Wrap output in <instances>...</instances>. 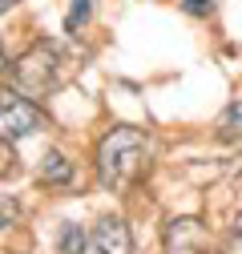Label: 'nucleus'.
Listing matches in <instances>:
<instances>
[{"instance_id": "nucleus-1", "label": "nucleus", "mask_w": 242, "mask_h": 254, "mask_svg": "<svg viewBox=\"0 0 242 254\" xmlns=\"http://www.w3.org/2000/svg\"><path fill=\"white\" fill-rule=\"evenodd\" d=\"M145 170V133L133 125H113L97 145V178L105 190L121 194Z\"/></svg>"}, {"instance_id": "nucleus-2", "label": "nucleus", "mask_w": 242, "mask_h": 254, "mask_svg": "<svg viewBox=\"0 0 242 254\" xmlns=\"http://www.w3.org/2000/svg\"><path fill=\"white\" fill-rule=\"evenodd\" d=\"M12 77H16V89L28 93V97H41V93L57 89L60 85V57L53 45H33L16 65H12Z\"/></svg>"}, {"instance_id": "nucleus-3", "label": "nucleus", "mask_w": 242, "mask_h": 254, "mask_svg": "<svg viewBox=\"0 0 242 254\" xmlns=\"http://www.w3.org/2000/svg\"><path fill=\"white\" fill-rule=\"evenodd\" d=\"M45 129V113L28 101V93L0 89V141H24Z\"/></svg>"}, {"instance_id": "nucleus-4", "label": "nucleus", "mask_w": 242, "mask_h": 254, "mask_svg": "<svg viewBox=\"0 0 242 254\" xmlns=\"http://www.w3.org/2000/svg\"><path fill=\"white\" fill-rule=\"evenodd\" d=\"M81 254H133V238H129V226L121 218L105 214L85 238V250Z\"/></svg>"}, {"instance_id": "nucleus-5", "label": "nucleus", "mask_w": 242, "mask_h": 254, "mask_svg": "<svg viewBox=\"0 0 242 254\" xmlns=\"http://www.w3.org/2000/svg\"><path fill=\"white\" fill-rule=\"evenodd\" d=\"M166 254H210V230L198 218H174L166 226Z\"/></svg>"}, {"instance_id": "nucleus-6", "label": "nucleus", "mask_w": 242, "mask_h": 254, "mask_svg": "<svg viewBox=\"0 0 242 254\" xmlns=\"http://www.w3.org/2000/svg\"><path fill=\"white\" fill-rule=\"evenodd\" d=\"M41 182H49V186H69V182H73V162H69L65 153L49 149V153L41 157Z\"/></svg>"}, {"instance_id": "nucleus-7", "label": "nucleus", "mask_w": 242, "mask_h": 254, "mask_svg": "<svg viewBox=\"0 0 242 254\" xmlns=\"http://www.w3.org/2000/svg\"><path fill=\"white\" fill-rule=\"evenodd\" d=\"M85 230L77 226V222H65V226H60V238H57V254H81L85 250Z\"/></svg>"}, {"instance_id": "nucleus-8", "label": "nucleus", "mask_w": 242, "mask_h": 254, "mask_svg": "<svg viewBox=\"0 0 242 254\" xmlns=\"http://www.w3.org/2000/svg\"><path fill=\"white\" fill-rule=\"evenodd\" d=\"M238 133H242V101L226 105V113H222V121H218V137H222V141H234Z\"/></svg>"}, {"instance_id": "nucleus-9", "label": "nucleus", "mask_w": 242, "mask_h": 254, "mask_svg": "<svg viewBox=\"0 0 242 254\" xmlns=\"http://www.w3.org/2000/svg\"><path fill=\"white\" fill-rule=\"evenodd\" d=\"M89 12H93V0H73V8H69V16H65V28L77 33V28L89 20Z\"/></svg>"}, {"instance_id": "nucleus-10", "label": "nucleus", "mask_w": 242, "mask_h": 254, "mask_svg": "<svg viewBox=\"0 0 242 254\" xmlns=\"http://www.w3.org/2000/svg\"><path fill=\"white\" fill-rule=\"evenodd\" d=\"M16 218H20V202H16V198H4V194H0V230H4V226H12Z\"/></svg>"}, {"instance_id": "nucleus-11", "label": "nucleus", "mask_w": 242, "mask_h": 254, "mask_svg": "<svg viewBox=\"0 0 242 254\" xmlns=\"http://www.w3.org/2000/svg\"><path fill=\"white\" fill-rule=\"evenodd\" d=\"M182 8H186L190 16H210V12H214V4H210V0H182Z\"/></svg>"}, {"instance_id": "nucleus-12", "label": "nucleus", "mask_w": 242, "mask_h": 254, "mask_svg": "<svg viewBox=\"0 0 242 254\" xmlns=\"http://www.w3.org/2000/svg\"><path fill=\"white\" fill-rule=\"evenodd\" d=\"M12 170V141H0V174Z\"/></svg>"}, {"instance_id": "nucleus-13", "label": "nucleus", "mask_w": 242, "mask_h": 254, "mask_svg": "<svg viewBox=\"0 0 242 254\" xmlns=\"http://www.w3.org/2000/svg\"><path fill=\"white\" fill-rule=\"evenodd\" d=\"M4 69H8V61H4V45H0V77H4Z\"/></svg>"}, {"instance_id": "nucleus-14", "label": "nucleus", "mask_w": 242, "mask_h": 254, "mask_svg": "<svg viewBox=\"0 0 242 254\" xmlns=\"http://www.w3.org/2000/svg\"><path fill=\"white\" fill-rule=\"evenodd\" d=\"M234 234H242V210L234 214Z\"/></svg>"}, {"instance_id": "nucleus-15", "label": "nucleus", "mask_w": 242, "mask_h": 254, "mask_svg": "<svg viewBox=\"0 0 242 254\" xmlns=\"http://www.w3.org/2000/svg\"><path fill=\"white\" fill-rule=\"evenodd\" d=\"M12 8V0H0V12H8Z\"/></svg>"}]
</instances>
